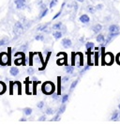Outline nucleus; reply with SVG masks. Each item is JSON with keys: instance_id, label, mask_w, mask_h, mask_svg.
Returning a JSON list of instances; mask_svg holds the SVG:
<instances>
[{"instance_id": "f257e3e1", "label": "nucleus", "mask_w": 120, "mask_h": 127, "mask_svg": "<svg viewBox=\"0 0 120 127\" xmlns=\"http://www.w3.org/2000/svg\"><path fill=\"white\" fill-rule=\"evenodd\" d=\"M41 90H42V92L44 94H52L53 91H54V90H55V88H54V85H53L52 82L47 81L42 84Z\"/></svg>"}, {"instance_id": "f03ea898", "label": "nucleus", "mask_w": 120, "mask_h": 127, "mask_svg": "<svg viewBox=\"0 0 120 127\" xmlns=\"http://www.w3.org/2000/svg\"><path fill=\"white\" fill-rule=\"evenodd\" d=\"M9 56H8L7 53L5 52H2L0 54V65L2 66H6V65H9Z\"/></svg>"}, {"instance_id": "7ed1b4c3", "label": "nucleus", "mask_w": 120, "mask_h": 127, "mask_svg": "<svg viewBox=\"0 0 120 127\" xmlns=\"http://www.w3.org/2000/svg\"><path fill=\"white\" fill-rule=\"evenodd\" d=\"M24 31V27L21 22H17L14 26V33L16 35H21Z\"/></svg>"}, {"instance_id": "20e7f679", "label": "nucleus", "mask_w": 120, "mask_h": 127, "mask_svg": "<svg viewBox=\"0 0 120 127\" xmlns=\"http://www.w3.org/2000/svg\"><path fill=\"white\" fill-rule=\"evenodd\" d=\"M14 3H15L16 8L18 9H25V7H26V1L25 0H14Z\"/></svg>"}, {"instance_id": "39448f33", "label": "nucleus", "mask_w": 120, "mask_h": 127, "mask_svg": "<svg viewBox=\"0 0 120 127\" xmlns=\"http://www.w3.org/2000/svg\"><path fill=\"white\" fill-rule=\"evenodd\" d=\"M119 35V33L118 32H115V33H113V32H110V34L107 36V39H106V41H105V43H106V45L110 42V41L115 38V37H116V36H118Z\"/></svg>"}, {"instance_id": "423d86ee", "label": "nucleus", "mask_w": 120, "mask_h": 127, "mask_svg": "<svg viewBox=\"0 0 120 127\" xmlns=\"http://www.w3.org/2000/svg\"><path fill=\"white\" fill-rule=\"evenodd\" d=\"M105 62H106V64H108V65H110V64L113 63V61H114V56L111 54V53H107L106 55H105Z\"/></svg>"}, {"instance_id": "0eeeda50", "label": "nucleus", "mask_w": 120, "mask_h": 127, "mask_svg": "<svg viewBox=\"0 0 120 127\" xmlns=\"http://www.w3.org/2000/svg\"><path fill=\"white\" fill-rule=\"evenodd\" d=\"M62 45H63V47H65V48H70V47H71V45H72V42H71V41L69 40V39H63Z\"/></svg>"}, {"instance_id": "6e6552de", "label": "nucleus", "mask_w": 120, "mask_h": 127, "mask_svg": "<svg viewBox=\"0 0 120 127\" xmlns=\"http://www.w3.org/2000/svg\"><path fill=\"white\" fill-rule=\"evenodd\" d=\"M79 20H80V22H82V23L88 24L89 21H90V18H89L88 15H86V14H83V15H81L80 16Z\"/></svg>"}, {"instance_id": "1a4fd4ad", "label": "nucleus", "mask_w": 120, "mask_h": 127, "mask_svg": "<svg viewBox=\"0 0 120 127\" xmlns=\"http://www.w3.org/2000/svg\"><path fill=\"white\" fill-rule=\"evenodd\" d=\"M109 31L113 32V33H115V32H118L119 31V27H118L117 25H111L110 27H109Z\"/></svg>"}, {"instance_id": "9d476101", "label": "nucleus", "mask_w": 120, "mask_h": 127, "mask_svg": "<svg viewBox=\"0 0 120 127\" xmlns=\"http://www.w3.org/2000/svg\"><path fill=\"white\" fill-rule=\"evenodd\" d=\"M9 73H10L11 75L16 76V75H18V73H19V70H18V68H16V67H11V68H10V71H9Z\"/></svg>"}, {"instance_id": "9b49d317", "label": "nucleus", "mask_w": 120, "mask_h": 127, "mask_svg": "<svg viewBox=\"0 0 120 127\" xmlns=\"http://www.w3.org/2000/svg\"><path fill=\"white\" fill-rule=\"evenodd\" d=\"M101 29H102V26H101V25H99V24L96 25V26L93 27V31L95 32V33H98Z\"/></svg>"}, {"instance_id": "f8f14e48", "label": "nucleus", "mask_w": 120, "mask_h": 127, "mask_svg": "<svg viewBox=\"0 0 120 127\" xmlns=\"http://www.w3.org/2000/svg\"><path fill=\"white\" fill-rule=\"evenodd\" d=\"M118 117H119V112H118V111H115V112H114V114L112 115L111 120H112V121H116V120L118 119Z\"/></svg>"}, {"instance_id": "ddd939ff", "label": "nucleus", "mask_w": 120, "mask_h": 127, "mask_svg": "<svg viewBox=\"0 0 120 127\" xmlns=\"http://www.w3.org/2000/svg\"><path fill=\"white\" fill-rule=\"evenodd\" d=\"M61 27H62V23H61V22H58V23L54 24V25L53 26V29H55V30H59Z\"/></svg>"}, {"instance_id": "4468645a", "label": "nucleus", "mask_w": 120, "mask_h": 127, "mask_svg": "<svg viewBox=\"0 0 120 127\" xmlns=\"http://www.w3.org/2000/svg\"><path fill=\"white\" fill-rule=\"evenodd\" d=\"M5 91H6V85L3 82H0V94L4 93Z\"/></svg>"}, {"instance_id": "2eb2a0df", "label": "nucleus", "mask_w": 120, "mask_h": 127, "mask_svg": "<svg viewBox=\"0 0 120 127\" xmlns=\"http://www.w3.org/2000/svg\"><path fill=\"white\" fill-rule=\"evenodd\" d=\"M104 41H105L104 35H102V34H98V36L97 37V41H98V42H103Z\"/></svg>"}, {"instance_id": "dca6fc26", "label": "nucleus", "mask_w": 120, "mask_h": 127, "mask_svg": "<svg viewBox=\"0 0 120 127\" xmlns=\"http://www.w3.org/2000/svg\"><path fill=\"white\" fill-rule=\"evenodd\" d=\"M85 47H86L87 51H91V49L94 48V43L93 42H87V43L85 44Z\"/></svg>"}, {"instance_id": "f3484780", "label": "nucleus", "mask_w": 120, "mask_h": 127, "mask_svg": "<svg viewBox=\"0 0 120 127\" xmlns=\"http://www.w3.org/2000/svg\"><path fill=\"white\" fill-rule=\"evenodd\" d=\"M53 37L56 39V40H58V39H60L61 37H62V33L60 31H55L53 32Z\"/></svg>"}, {"instance_id": "a211bd4d", "label": "nucleus", "mask_w": 120, "mask_h": 127, "mask_svg": "<svg viewBox=\"0 0 120 127\" xmlns=\"http://www.w3.org/2000/svg\"><path fill=\"white\" fill-rule=\"evenodd\" d=\"M24 113L27 115V116H29V115L32 114V109L29 108V107H25V108H24Z\"/></svg>"}, {"instance_id": "6ab92c4d", "label": "nucleus", "mask_w": 120, "mask_h": 127, "mask_svg": "<svg viewBox=\"0 0 120 127\" xmlns=\"http://www.w3.org/2000/svg\"><path fill=\"white\" fill-rule=\"evenodd\" d=\"M65 110H66V105L65 104H62L61 106H60V108L58 110V114H62L65 112Z\"/></svg>"}, {"instance_id": "aec40b11", "label": "nucleus", "mask_w": 120, "mask_h": 127, "mask_svg": "<svg viewBox=\"0 0 120 127\" xmlns=\"http://www.w3.org/2000/svg\"><path fill=\"white\" fill-rule=\"evenodd\" d=\"M87 10H88L90 13H95L96 8H94L93 6H88V7H87Z\"/></svg>"}, {"instance_id": "412c9836", "label": "nucleus", "mask_w": 120, "mask_h": 127, "mask_svg": "<svg viewBox=\"0 0 120 127\" xmlns=\"http://www.w3.org/2000/svg\"><path fill=\"white\" fill-rule=\"evenodd\" d=\"M46 28H47V25H44V26H39L37 29L40 31H46Z\"/></svg>"}, {"instance_id": "4be33fe9", "label": "nucleus", "mask_w": 120, "mask_h": 127, "mask_svg": "<svg viewBox=\"0 0 120 127\" xmlns=\"http://www.w3.org/2000/svg\"><path fill=\"white\" fill-rule=\"evenodd\" d=\"M66 71H67V73L69 74H71V73H73V67L72 66H67L66 67Z\"/></svg>"}, {"instance_id": "5701e85b", "label": "nucleus", "mask_w": 120, "mask_h": 127, "mask_svg": "<svg viewBox=\"0 0 120 127\" xmlns=\"http://www.w3.org/2000/svg\"><path fill=\"white\" fill-rule=\"evenodd\" d=\"M78 82H79V80H78V79H77V80H75V81L72 82V84H71V91H73V89H74V88L77 86Z\"/></svg>"}, {"instance_id": "b1692460", "label": "nucleus", "mask_w": 120, "mask_h": 127, "mask_svg": "<svg viewBox=\"0 0 120 127\" xmlns=\"http://www.w3.org/2000/svg\"><path fill=\"white\" fill-rule=\"evenodd\" d=\"M8 42V39L7 38H5V39H2V40H0V46H4L6 43Z\"/></svg>"}, {"instance_id": "393cba45", "label": "nucleus", "mask_w": 120, "mask_h": 127, "mask_svg": "<svg viewBox=\"0 0 120 127\" xmlns=\"http://www.w3.org/2000/svg\"><path fill=\"white\" fill-rule=\"evenodd\" d=\"M57 2H58V0H52V1H51V3H50V8H51V9L53 8L55 5L57 4Z\"/></svg>"}, {"instance_id": "a878e982", "label": "nucleus", "mask_w": 120, "mask_h": 127, "mask_svg": "<svg viewBox=\"0 0 120 127\" xmlns=\"http://www.w3.org/2000/svg\"><path fill=\"white\" fill-rule=\"evenodd\" d=\"M48 13V9H43V10H42V12H41V14H40V18H43V17H44L45 15H46V14Z\"/></svg>"}, {"instance_id": "bb28decb", "label": "nucleus", "mask_w": 120, "mask_h": 127, "mask_svg": "<svg viewBox=\"0 0 120 127\" xmlns=\"http://www.w3.org/2000/svg\"><path fill=\"white\" fill-rule=\"evenodd\" d=\"M69 100V95H64L62 97V104H65Z\"/></svg>"}, {"instance_id": "cd10ccee", "label": "nucleus", "mask_w": 120, "mask_h": 127, "mask_svg": "<svg viewBox=\"0 0 120 127\" xmlns=\"http://www.w3.org/2000/svg\"><path fill=\"white\" fill-rule=\"evenodd\" d=\"M45 112H46V114H47V115H52V114L53 113V110L52 108H47Z\"/></svg>"}, {"instance_id": "c85d7f7f", "label": "nucleus", "mask_w": 120, "mask_h": 127, "mask_svg": "<svg viewBox=\"0 0 120 127\" xmlns=\"http://www.w3.org/2000/svg\"><path fill=\"white\" fill-rule=\"evenodd\" d=\"M37 41H43V39H44V37L42 36V35H38V36H36L35 38Z\"/></svg>"}, {"instance_id": "c756f323", "label": "nucleus", "mask_w": 120, "mask_h": 127, "mask_svg": "<svg viewBox=\"0 0 120 127\" xmlns=\"http://www.w3.org/2000/svg\"><path fill=\"white\" fill-rule=\"evenodd\" d=\"M37 106H38L39 108H42V107L44 106V102H40V103H38Z\"/></svg>"}, {"instance_id": "7c9ffc66", "label": "nucleus", "mask_w": 120, "mask_h": 127, "mask_svg": "<svg viewBox=\"0 0 120 127\" xmlns=\"http://www.w3.org/2000/svg\"><path fill=\"white\" fill-rule=\"evenodd\" d=\"M27 47H28V44H27V43H25L24 45H23L22 47L20 48V50H21V51H25L27 49Z\"/></svg>"}, {"instance_id": "2f4dec72", "label": "nucleus", "mask_w": 120, "mask_h": 127, "mask_svg": "<svg viewBox=\"0 0 120 127\" xmlns=\"http://www.w3.org/2000/svg\"><path fill=\"white\" fill-rule=\"evenodd\" d=\"M103 9V5L102 4H98L97 5V7H96V9H98V10H100V9Z\"/></svg>"}, {"instance_id": "473e14b6", "label": "nucleus", "mask_w": 120, "mask_h": 127, "mask_svg": "<svg viewBox=\"0 0 120 127\" xmlns=\"http://www.w3.org/2000/svg\"><path fill=\"white\" fill-rule=\"evenodd\" d=\"M27 73H29V74H32V73H34V69L33 68H29L27 70Z\"/></svg>"}, {"instance_id": "72a5a7b5", "label": "nucleus", "mask_w": 120, "mask_h": 127, "mask_svg": "<svg viewBox=\"0 0 120 127\" xmlns=\"http://www.w3.org/2000/svg\"><path fill=\"white\" fill-rule=\"evenodd\" d=\"M59 118H60V114H57V115L54 117L53 121H55V122H58V121H59Z\"/></svg>"}, {"instance_id": "f704fd0d", "label": "nucleus", "mask_w": 120, "mask_h": 127, "mask_svg": "<svg viewBox=\"0 0 120 127\" xmlns=\"http://www.w3.org/2000/svg\"><path fill=\"white\" fill-rule=\"evenodd\" d=\"M68 81H69V77L68 76H65L63 78V82H64V83H66V82H68Z\"/></svg>"}, {"instance_id": "c9c22d12", "label": "nucleus", "mask_w": 120, "mask_h": 127, "mask_svg": "<svg viewBox=\"0 0 120 127\" xmlns=\"http://www.w3.org/2000/svg\"><path fill=\"white\" fill-rule=\"evenodd\" d=\"M60 14H61V11H59L58 13H56V15H55V16H53V19H56V18L58 17V16L60 15Z\"/></svg>"}, {"instance_id": "e433bc0d", "label": "nucleus", "mask_w": 120, "mask_h": 127, "mask_svg": "<svg viewBox=\"0 0 120 127\" xmlns=\"http://www.w3.org/2000/svg\"><path fill=\"white\" fill-rule=\"evenodd\" d=\"M40 122H44V121H45V116H42V117H40Z\"/></svg>"}, {"instance_id": "4c0bfd02", "label": "nucleus", "mask_w": 120, "mask_h": 127, "mask_svg": "<svg viewBox=\"0 0 120 127\" xmlns=\"http://www.w3.org/2000/svg\"><path fill=\"white\" fill-rule=\"evenodd\" d=\"M117 61H118V63L120 64V54H118V56H117Z\"/></svg>"}, {"instance_id": "58836bf2", "label": "nucleus", "mask_w": 120, "mask_h": 127, "mask_svg": "<svg viewBox=\"0 0 120 127\" xmlns=\"http://www.w3.org/2000/svg\"><path fill=\"white\" fill-rule=\"evenodd\" d=\"M74 9H75V10H77V9H78V5H77V4L74 5Z\"/></svg>"}, {"instance_id": "ea45409f", "label": "nucleus", "mask_w": 120, "mask_h": 127, "mask_svg": "<svg viewBox=\"0 0 120 127\" xmlns=\"http://www.w3.org/2000/svg\"><path fill=\"white\" fill-rule=\"evenodd\" d=\"M25 121H26V120H25V119H21V120H20V122H25Z\"/></svg>"}, {"instance_id": "a19ab883", "label": "nucleus", "mask_w": 120, "mask_h": 127, "mask_svg": "<svg viewBox=\"0 0 120 127\" xmlns=\"http://www.w3.org/2000/svg\"><path fill=\"white\" fill-rule=\"evenodd\" d=\"M77 1H78V2H81V3H83L85 0H77Z\"/></svg>"}, {"instance_id": "79ce46f5", "label": "nucleus", "mask_w": 120, "mask_h": 127, "mask_svg": "<svg viewBox=\"0 0 120 127\" xmlns=\"http://www.w3.org/2000/svg\"><path fill=\"white\" fill-rule=\"evenodd\" d=\"M118 108H119V110H120V104H119V105H118Z\"/></svg>"}]
</instances>
